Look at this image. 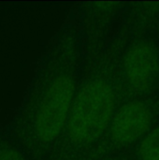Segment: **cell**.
Returning <instances> with one entry per match:
<instances>
[{
    "mask_svg": "<svg viewBox=\"0 0 159 160\" xmlns=\"http://www.w3.org/2000/svg\"><path fill=\"white\" fill-rule=\"evenodd\" d=\"M97 160H119V159H112V158H99V159Z\"/></svg>",
    "mask_w": 159,
    "mask_h": 160,
    "instance_id": "obj_7",
    "label": "cell"
},
{
    "mask_svg": "<svg viewBox=\"0 0 159 160\" xmlns=\"http://www.w3.org/2000/svg\"><path fill=\"white\" fill-rule=\"evenodd\" d=\"M0 160H29L23 149L0 128Z\"/></svg>",
    "mask_w": 159,
    "mask_h": 160,
    "instance_id": "obj_5",
    "label": "cell"
},
{
    "mask_svg": "<svg viewBox=\"0 0 159 160\" xmlns=\"http://www.w3.org/2000/svg\"><path fill=\"white\" fill-rule=\"evenodd\" d=\"M151 121L149 109L140 100H130L117 106L106 132L86 160L99 159L112 148L134 143L148 130Z\"/></svg>",
    "mask_w": 159,
    "mask_h": 160,
    "instance_id": "obj_3",
    "label": "cell"
},
{
    "mask_svg": "<svg viewBox=\"0 0 159 160\" xmlns=\"http://www.w3.org/2000/svg\"><path fill=\"white\" fill-rule=\"evenodd\" d=\"M139 156L141 160H159V126L142 141Z\"/></svg>",
    "mask_w": 159,
    "mask_h": 160,
    "instance_id": "obj_6",
    "label": "cell"
},
{
    "mask_svg": "<svg viewBox=\"0 0 159 160\" xmlns=\"http://www.w3.org/2000/svg\"><path fill=\"white\" fill-rule=\"evenodd\" d=\"M122 69L125 81L131 89L144 91L150 88L158 77V55L150 45L135 44L123 55Z\"/></svg>",
    "mask_w": 159,
    "mask_h": 160,
    "instance_id": "obj_4",
    "label": "cell"
},
{
    "mask_svg": "<svg viewBox=\"0 0 159 160\" xmlns=\"http://www.w3.org/2000/svg\"><path fill=\"white\" fill-rule=\"evenodd\" d=\"M86 53L78 6L48 41L11 121L2 130L29 160H44L62 131L73 101Z\"/></svg>",
    "mask_w": 159,
    "mask_h": 160,
    "instance_id": "obj_1",
    "label": "cell"
},
{
    "mask_svg": "<svg viewBox=\"0 0 159 160\" xmlns=\"http://www.w3.org/2000/svg\"><path fill=\"white\" fill-rule=\"evenodd\" d=\"M107 60L97 41H86L73 101L62 131L44 160H86L103 137L118 105Z\"/></svg>",
    "mask_w": 159,
    "mask_h": 160,
    "instance_id": "obj_2",
    "label": "cell"
}]
</instances>
